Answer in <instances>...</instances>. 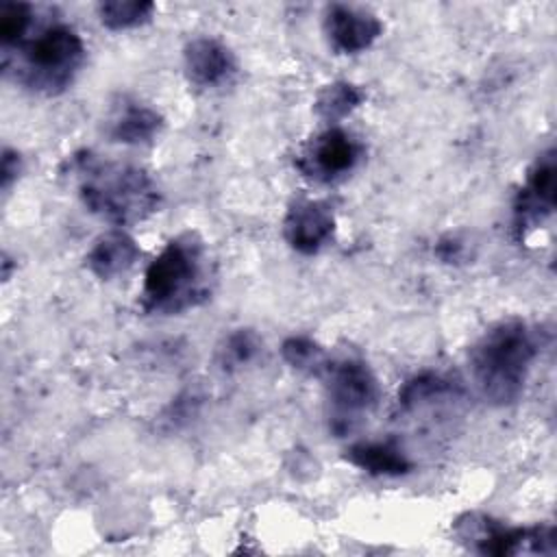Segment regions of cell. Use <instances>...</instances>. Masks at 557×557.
<instances>
[{
    "mask_svg": "<svg viewBox=\"0 0 557 557\" xmlns=\"http://www.w3.org/2000/svg\"><path fill=\"white\" fill-rule=\"evenodd\" d=\"M455 389L457 387L446 376L435 372H422L403 385L398 394V405L405 411H420V409L433 407L440 400L455 396Z\"/></svg>",
    "mask_w": 557,
    "mask_h": 557,
    "instance_id": "obj_15",
    "label": "cell"
},
{
    "mask_svg": "<svg viewBox=\"0 0 557 557\" xmlns=\"http://www.w3.org/2000/svg\"><path fill=\"white\" fill-rule=\"evenodd\" d=\"M141 250L137 242L122 228L109 231L100 235L85 257V265L89 272L102 281H111L124 272H128L139 259Z\"/></svg>",
    "mask_w": 557,
    "mask_h": 557,
    "instance_id": "obj_12",
    "label": "cell"
},
{
    "mask_svg": "<svg viewBox=\"0 0 557 557\" xmlns=\"http://www.w3.org/2000/svg\"><path fill=\"white\" fill-rule=\"evenodd\" d=\"M361 102H363V91L357 85L348 81H337L320 89L313 107L322 120L337 122L348 113H352Z\"/></svg>",
    "mask_w": 557,
    "mask_h": 557,
    "instance_id": "obj_16",
    "label": "cell"
},
{
    "mask_svg": "<svg viewBox=\"0 0 557 557\" xmlns=\"http://www.w3.org/2000/svg\"><path fill=\"white\" fill-rule=\"evenodd\" d=\"M557 168L555 150H544L531 165L522 189L513 202V228L518 237L542 226L555 211V189H557Z\"/></svg>",
    "mask_w": 557,
    "mask_h": 557,
    "instance_id": "obj_7",
    "label": "cell"
},
{
    "mask_svg": "<svg viewBox=\"0 0 557 557\" xmlns=\"http://www.w3.org/2000/svg\"><path fill=\"white\" fill-rule=\"evenodd\" d=\"M183 65L189 83L198 87H220L237 70L233 52L213 37H194L187 41Z\"/></svg>",
    "mask_w": 557,
    "mask_h": 557,
    "instance_id": "obj_11",
    "label": "cell"
},
{
    "mask_svg": "<svg viewBox=\"0 0 557 557\" xmlns=\"http://www.w3.org/2000/svg\"><path fill=\"white\" fill-rule=\"evenodd\" d=\"M344 457L376 476H400L413 468L409 457L394 442H359L352 444Z\"/></svg>",
    "mask_w": 557,
    "mask_h": 557,
    "instance_id": "obj_13",
    "label": "cell"
},
{
    "mask_svg": "<svg viewBox=\"0 0 557 557\" xmlns=\"http://www.w3.org/2000/svg\"><path fill=\"white\" fill-rule=\"evenodd\" d=\"M335 233V218L326 202L320 200H296L283 220V237L285 242L302 252L315 255L322 250Z\"/></svg>",
    "mask_w": 557,
    "mask_h": 557,
    "instance_id": "obj_10",
    "label": "cell"
},
{
    "mask_svg": "<svg viewBox=\"0 0 557 557\" xmlns=\"http://www.w3.org/2000/svg\"><path fill=\"white\" fill-rule=\"evenodd\" d=\"M261 352V339L250 329H239L231 333L215 352V363L224 372L239 370L255 361V357Z\"/></svg>",
    "mask_w": 557,
    "mask_h": 557,
    "instance_id": "obj_18",
    "label": "cell"
},
{
    "mask_svg": "<svg viewBox=\"0 0 557 557\" xmlns=\"http://www.w3.org/2000/svg\"><path fill=\"white\" fill-rule=\"evenodd\" d=\"M326 387L329 429L344 437L352 433L379 403V381L361 359L329 361L320 374Z\"/></svg>",
    "mask_w": 557,
    "mask_h": 557,
    "instance_id": "obj_5",
    "label": "cell"
},
{
    "mask_svg": "<svg viewBox=\"0 0 557 557\" xmlns=\"http://www.w3.org/2000/svg\"><path fill=\"white\" fill-rule=\"evenodd\" d=\"M540 344L522 320H503L490 326L470 348V376L479 396L496 407L516 403L529 381Z\"/></svg>",
    "mask_w": 557,
    "mask_h": 557,
    "instance_id": "obj_2",
    "label": "cell"
},
{
    "mask_svg": "<svg viewBox=\"0 0 557 557\" xmlns=\"http://www.w3.org/2000/svg\"><path fill=\"white\" fill-rule=\"evenodd\" d=\"M37 9L26 2H4L0 9V41L2 50L13 48L35 24Z\"/></svg>",
    "mask_w": 557,
    "mask_h": 557,
    "instance_id": "obj_20",
    "label": "cell"
},
{
    "mask_svg": "<svg viewBox=\"0 0 557 557\" xmlns=\"http://www.w3.org/2000/svg\"><path fill=\"white\" fill-rule=\"evenodd\" d=\"M211 276L205 242L196 233H181L146 268L141 309L159 315L194 309L209 298Z\"/></svg>",
    "mask_w": 557,
    "mask_h": 557,
    "instance_id": "obj_4",
    "label": "cell"
},
{
    "mask_svg": "<svg viewBox=\"0 0 557 557\" xmlns=\"http://www.w3.org/2000/svg\"><path fill=\"white\" fill-rule=\"evenodd\" d=\"M67 165L78 181L83 205L100 220L128 226L159 209L161 191L144 168L100 159L94 152H78Z\"/></svg>",
    "mask_w": 557,
    "mask_h": 557,
    "instance_id": "obj_1",
    "label": "cell"
},
{
    "mask_svg": "<svg viewBox=\"0 0 557 557\" xmlns=\"http://www.w3.org/2000/svg\"><path fill=\"white\" fill-rule=\"evenodd\" d=\"M281 355L292 368H296L300 372L315 374V376H320L324 372L326 363H329V357H326L324 348L320 344H315L313 339L302 337V335L287 337L281 346Z\"/></svg>",
    "mask_w": 557,
    "mask_h": 557,
    "instance_id": "obj_19",
    "label": "cell"
},
{
    "mask_svg": "<svg viewBox=\"0 0 557 557\" xmlns=\"http://www.w3.org/2000/svg\"><path fill=\"white\" fill-rule=\"evenodd\" d=\"M163 126V117L139 102H124L111 117L109 135L120 144H148Z\"/></svg>",
    "mask_w": 557,
    "mask_h": 557,
    "instance_id": "obj_14",
    "label": "cell"
},
{
    "mask_svg": "<svg viewBox=\"0 0 557 557\" xmlns=\"http://www.w3.org/2000/svg\"><path fill=\"white\" fill-rule=\"evenodd\" d=\"M322 26L331 48L342 54L368 50L383 33V24L374 13L337 2L324 9Z\"/></svg>",
    "mask_w": 557,
    "mask_h": 557,
    "instance_id": "obj_9",
    "label": "cell"
},
{
    "mask_svg": "<svg viewBox=\"0 0 557 557\" xmlns=\"http://www.w3.org/2000/svg\"><path fill=\"white\" fill-rule=\"evenodd\" d=\"M154 13V4L148 0H109L98 4V17L102 26L111 30H128L146 24Z\"/></svg>",
    "mask_w": 557,
    "mask_h": 557,
    "instance_id": "obj_17",
    "label": "cell"
},
{
    "mask_svg": "<svg viewBox=\"0 0 557 557\" xmlns=\"http://www.w3.org/2000/svg\"><path fill=\"white\" fill-rule=\"evenodd\" d=\"M2 54L4 72L22 87L54 96L72 85L85 63V44L61 20H35L30 30L13 48L2 50Z\"/></svg>",
    "mask_w": 557,
    "mask_h": 557,
    "instance_id": "obj_3",
    "label": "cell"
},
{
    "mask_svg": "<svg viewBox=\"0 0 557 557\" xmlns=\"http://www.w3.org/2000/svg\"><path fill=\"white\" fill-rule=\"evenodd\" d=\"M457 537L481 555H553L557 533L550 524L509 529L492 518L468 513L455 524Z\"/></svg>",
    "mask_w": 557,
    "mask_h": 557,
    "instance_id": "obj_6",
    "label": "cell"
},
{
    "mask_svg": "<svg viewBox=\"0 0 557 557\" xmlns=\"http://www.w3.org/2000/svg\"><path fill=\"white\" fill-rule=\"evenodd\" d=\"M20 168H22L20 154L13 152V150H9V148H4V152H2V170H0V174H2V189H9V187H11V183H13V181L17 178V174H20Z\"/></svg>",
    "mask_w": 557,
    "mask_h": 557,
    "instance_id": "obj_21",
    "label": "cell"
},
{
    "mask_svg": "<svg viewBox=\"0 0 557 557\" xmlns=\"http://www.w3.org/2000/svg\"><path fill=\"white\" fill-rule=\"evenodd\" d=\"M361 159V144L342 128H329L320 133L296 159L298 170L322 183L337 181L355 170Z\"/></svg>",
    "mask_w": 557,
    "mask_h": 557,
    "instance_id": "obj_8",
    "label": "cell"
}]
</instances>
